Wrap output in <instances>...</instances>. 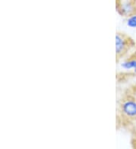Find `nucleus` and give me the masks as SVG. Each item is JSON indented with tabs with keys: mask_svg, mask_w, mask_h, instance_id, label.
<instances>
[{
	"mask_svg": "<svg viewBox=\"0 0 136 149\" xmlns=\"http://www.w3.org/2000/svg\"><path fill=\"white\" fill-rule=\"evenodd\" d=\"M120 110L123 116L129 119H136V101L133 98H127L123 101Z\"/></svg>",
	"mask_w": 136,
	"mask_h": 149,
	"instance_id": "1",
	"label": "nucleus"
},
{
	"mask_svg": "<svg viewBox=\"0 0 136 149\" xmlns=\"http://www.w3.org/2000/svg\"><path fill=\"white\" fill-rule=\"evenodd\" d=\"M129 38L125 35L121 33H116V54L117 57L123 56L129 47Z\"/></svg>",
	"mask_w": 136,
	"mask_h": 149,
	"instance_id": "2",
	"label": "nucleus"
},
{
	"mask_svg": "<svg viewBox=\"0 0 136 149\" xmlns=\"http://www.w3.org/2000/svg\"><path fill=\"white\" fill-rule=\"evenodd\" d=\"M117 8L122 15L128 17L136 13V4L134 0H123L118 2Z\"/></svg>",
	"mask_w": 136,
	"mask_h": 149,
	"instance_id": "3",
	"label": "nucleus"
},
{
	"mask_svg": "<svg viewBox=\"0 0 136 149\" xmlns=\"http://www.w3.org/2000/svg\"><path fill=\"white\" fill-rule=\"evenodd\" d=\"M120 67L123 70L136 74V57H130L121 63Z\"/></svg>",
	"mask_w": 136,
	"mask_h": 149,
	"instance_id": "4",
	"label": "nucleus"
},
{
	"mask_svg": "<svg viewBox=\"0 0 136 149\" xmlns=\"http://www.w3.org/2000/svg\"><path fill=\"white\" fill-rule=\"evenodd\" d=\"M125 24L129 29H136V13H134L132 15L127 17Z\"/></svg>",
	"mask_w": 136,
	"mask_h": 149,
	"instance_id": "5",
	"label": "nucleus"
}]
</instances>
